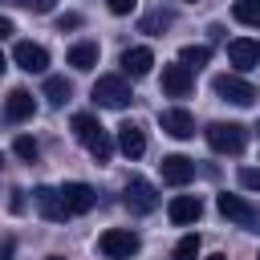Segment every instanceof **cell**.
Masks as SVG:
<instances>
[{"label":"cell","mask_w":260,"mask_h":260,"mask_svg":"<svg viewBox=\"0 0 260 260\" xmlns=\"http://www.w3.org/2000/svg\"><path fill=\"white\" fill-rule=\"evenodd\" d=\"M203 134H207V146H211L215 154H240L244 142H248V134H244L240 122H211Z\"/></svg>","instance_id":"6da1fadb"},{"label":"cell","mask_w":260,"mask_h":260,"mask_svg":"<svg viewBox=\"0 0 260 260\" xmlns=\"http://www.w3.org/2000/svg\"><path fill=\"white\" fill-rule=\"evenodd\" d=\"M89 98H93L98 106H106V110H122V106H130V85H126V77L106 73V77H98V81H93Z\"/></svg>","instance_id":"7a4b0ae2"},{"label":"cell","mask_w":260,"mask_h":260,"mask_svg":"<svg viewBox=\"0 0 260 260\" xmlns=\"http://www.w3.org/2000/svg\"><path fill=\"white\" fill-rule=\"evenodd\" d=\"M98 248H102V256H110V260H130V256L138 252V236H134L130 228H110V232H102Z\"/></svg>","instance_id":"3957f363"},{"label":"cell","mask_w":260,"mask_h":260,"mask_svg":"<svg viewBox=\"0 0 260 260\" xmlns=\"http://www.w3.org/2000/svg\"><path fill=\"white\" fill-rule=\"evenodd\" d=\"M215 93H219L223 102H232V106H252V102H256V85L244 81L240 73H219V77H215Z\"/></svg>","instance_id":"277c9868"},{"label":"cell","mask_w":260,"mask_h":260,"mask_svg":"<svg viewBox=\"0 0 260 260\" xmlns=\"http://www.w3.org/2000/svg\"><path fill=\"white\" fill-rule=\"evenodd\" d=\"M215 207H219L232 223H240V228H260V207H252V203L240 199V195H228V191H223V195L215 199Z\"/></svg>","instance_id":"5b68a950"},{"label":"cell","mask_w":260,"mask_h":260,"mask_svg":"<svg viewBox=\"0 0 260 260\" xmlns=\"http://www.w3.org/2000/svg\"><path fill=\"white\" fill-rule=\"evenodd\" d=\"M32 199H37V211H41L49 223H65V219L73 215V211H69V203L61 199V191H57V187H37V191H32Z\"/></svg>","instance_id":"8992f818"},{"label":"cell","mask_w":260,"mask_h":260,"mask_svg":"<svg viewBox=\"0 0 260 260\" xmlns=\"http://www.w3.org/2000/svg\"><path fill=\"white\" fill-rule=\"evenodd\" d=\"M126 207H130L134 215H150V211L158 207V195H154V187H150L146 179H138V175H134V179L126 183Z\"/></svg>","instance_id":"52a82bcc"},{"label":"cell","mask_w":260,"mask_h":260,"mask_svg":"<svg viewBox=\"0 0 260 260\" xmlns=\"http://www.w3.org/2000/svg\"><path fill=\"white\" fill-rule=\"evenodd\" d=\"M195 89V73L179 61V65H162V93L167 98H187Z\"/></svg>","instance_id":"ba28073f"},{"label":"cell","mask_w":260,"mask_h":260,"mask_svg":"<svg viewBox=\"0 0 260 260\" xmlns=\"http://www.w3.org/2000/svg\"><path fill=\"white\" fill-rule=\"evenodd\" d=\"M158 171H162V183L187 187V183L195 179V158H187V154H167V158L158 162Z\"/></svg>","instance_id":"9c48e42d"},{"label":"cell","mask_w":260,"mask_h":260,"mask_svg":"<svg viewBox=\"0 0 260 260\" xmlns=\"http://www.w3.org/2000/svg\"><path fill=\"white\" fill-rule=\"evenodd\" d=\"M228 61L240 69V73H248V69H256L260 65V41H252V37H240V41H228Z\"/></svg>","instance_id":"30bf717a"},{"label":"cell","mask_w":260,"mask_h":260,"mask_svg":"<svg viewBox=\"0 0 260 260\" xmlns=\"http://www.w3.org/2000/svg\"><path fill=\"white\" fill-rule=\"evenodd\" d=\"M12 61H16L24 73H45V69H49V53H45L41 45H32V41H16Z\"/></svg>","instance_id":"8fae6325"},{"label":"cell","mask_w":260,"mask_h":260,"mask_svg":"<svg viewBox=\"0 0 260 260\" xmlns=\"http://www.w3.org/2000/svg\"><path fill=\"white\" fill-rule=\"evenodd\" d=\"M118 150H122L126 158H142V154H146V134H142V126L122 122V126H118Z\"/></svg>","instance_id":"7c38bea8"},{"label":"cell","mask_w":260,"mask_h":260,"mask_svg":"<svg viewBox=\"0 0 260 260\" xmlns=\"http://www.w3.org/2000/svg\"><path fill=\"white\" fill-rule=\"evenodd\" d=\"M167 215H171V223L187 228V223H195V219L203 215V203H199L195 195H175V199H171V207H167Z\"/></svg>","instance_id":"4fadbf2b"},{"label":"cell","mask_w":260,"mask_h":260,"mask_svg":"<svg viewBox=\"0 0 260 260\" xmlns=\"http://www.w3.org/2000/svg\"><path fill=\"white\" fill-rule=\"evenodd\" d=\"M150 65H154V53H150L146 45H134V49L122 53V73H126V77H146Z\"/></svg>","instance_id":"5bb4252c"},{"label":"cell","mask_w":260,"mask_h":260,"mask_svg":"<svg viewBox=\"0 0 260 260\" xmlns=\"http://www.w3.org/2000/svg\"><path fill=\"white\" fill-rule=\"evenodd\" d=\"M158 126L171 134V138H191L195 134V118L187 110H162L158 114Z\"/></svg>","instance_id":"9a60e30c"},{"label":"cell","mask_w":260,"mask_h":260,"mask_svg":"<svg viewBox=\"0 0 260 260\" xmlns=\"http://www.w3.org/2000/svg\"><path fill=\"white\" fill-rule=\"evenodd\" d=\"M4 114H8V122H28V118L37 114L32 93H28V89H12V93H8V102H4Z\"/></svg>","instance_id":"2e32d148"},{"label":"cell","mask_w":260,"mask_h":260,"mask_svg":"<svg viewBox=\"0 0 260 260\" xmlns=\"http://www.w3.org/2000/svg\"><path fill=\"white\" fill-rule=\"evenodd\" d=\"M61 199L69 203V211H89V207L98 203V191L85 187V183H65V187H61Z\"/></svg>","instance_id":"e0dca14e"},{"label":"cell","mask_w":260,"mask_h":260,"mask_svg":"<svg viewBox=\"0 0 260 260\" xmlns=\"http://www.w3.org/2000/svg\"><path fill=\"white\" fill-rule=\"evenodd\" d=\"M73 69H81V73H89L93 65H98V45L93 41H81V45H73L69 49V57H65Z\"/></svg>","instance_id":"ac0fdd59"},{"label":"cell","mask_w":260,"mask_h":260,"mask_svg":"<svg viewBox=\"0 0 260 260\" xmlns=\"http://www.w3.org/2000/svg\"><path fill=\"white\" fill-rule=\"evenodd\" d=\"M73 134H77V142L89 146V142H93L98 134H106V130H102V122H98L93 114H77V118H73Z\"/></svg>","instance_id":"d6986e66"},{"label":"cell","mask_w":260,"mask_h":260,"mask_svg":"<svg viewBox=\"0 0 260 260\" xmlns=\"http://www.w3.org/2000/svg\"><path fill=\"white\" fill-rule=\"evenodd\" d=\"M45 98H49L53 106H65V102L73 98V85H69L65 77H45Z\"/></svg>","instance_id":"ffe728a7"},{"label":"cell","mask_w":260,"mask_h":260,"mask_svg":"<svg viewBox=\"0 0 260 260\" xmlns=\"http://www.w3.org/2000/svg\"><path fill=\"white\" fill-rule=\"evenodd\" d=\"M232 16H236L240 24H256V28H260V0H236V4H232Z\"/></svg>","instance_id":"44dd1931"},{"label":"cell","mask_w":260,"mask_h":260,"mask_svg":"<svg viewBox=\"0 0 260 260\" xmlns=\"http://www.w3.org/2000/svg\"><path fill=\"white\" fill-rule=\"evenodd\" d=\"M207 57H211V49H207V45H187V49L179 53V61H183L191 73H195L199 65H207Z\"/></svg>","instance_id":"7402d4cb"},{"label":"cell","mask_w":260,"mask_h":260,"mask_svg":"<svg viewBox=\"0 0 260 260\" xmlns=\"http://www.w3.org/2000/svg\"><path fill=\"white\" fill-rule=\"evenodd\" d=\"M171 260H199V236H183L171 252Z\"/></svg>","instance_id":"603a6c76"},{"label":"cell","mask_w":260,"mask_h":260,"mask_svg":"<svg viewBox=\"0 0 260 260\" xmlns=\"http://www.w3.org/2000/svg\"><path fill=\"white\" fill-rule=\"evenodd\" d=\"M167 24H171V12L154 8V12H146V16H142V24H138V28H142V32H162Z\"/></svg>","instance_id":"cb8c5ba5"},{"label":"cell","mask_w":260,"mask_h":260,"mask_svg":"<svg viewBox=\"0 0 260 260\" xmlns=\"http://www.w3.org/2000/svg\"><path fill=\"white\" fill-rule=\"evenodd\" d=\"M89 154H93V162H110V154H114V142H110V134H98V138L89 142Z\"/></svg>","instance_id":"d4e9b609"},{"label":"cell","mask_w":260,"mask_h":260,"mask_svg":"<svg viewBox=\"0 0 260 260\" xmlns=\"http://www.w3.org/2000/svg\"><path fill=\"white\" fill-rule=\"evenodd\" d=\"M12 150H16V154H20L24 162H37V154H41V146H37V142H32L28 134H20V138L12 142Z\"/></svg>","instance_id":"484cf974"},{"label":"cell","mask_w":260,"mask_h":260,"mask_svg":"<svg viewBox=\"0 0 260 260\" xmlns=\"http://www.w3.org/2000/svg\"><path fill=\"white\" fill-rule=\"evenodd\" d=\"M240 187H248V191L260 195V171L256 167H240Z\"/></svg>","instance_id":"4316f807"},{"label":"cell","mask_w":260,"mask_h":260,"mask_svg":"<svg viewBox=\"0 0 260 260\" xmlns=\"http://www.w3.org/2000/svg\"><path fill=\"white\" fill-rule=\"evenodd\" d=\"M134 4H138V0H106V8H110L114 16H126V12H134Z\"/></svg>","instance_id":"83f0119b"},{"label":"cell","mask_w":260,"mask_h":260,"mask_svg":"<svg viewBox=\"0 0 260 260\" xmlns=\"http://www.w3.org/2000/svg\"><path fill=\"white\" fill-rule=\"evenodd\" d=\"M77 24H81V16H77V12H65V16H57V28H61V32H65V28H77Z\"/></svg>","instance_id":"f1b7e54d"},{"label":"cell","mask_w":260,"mask_h":260,"mask_svg":"<svg viewBox=\"0 0 260 260\" xmlns=\"http://www.w3.org/2000/svg\"><path fill=\"white\" fill-rule=\"evenodd\" d=\"M4 37H12V20H8V16H0V41H4Z\"/></svg>","instance_id":"f546056e"},{"label":"cell","mask_w":260,"mask_h":260,"mask_svg":"<svg viewBox=\"0 0 260 260\" xmlns=\"http://www.w3.org/2000/svg\"><path fill=\"white\" fill-rule=\"evenodd\" d=\"M12 256V240H0V260H8Z\"/></svg>","instance_id":"4dcf8cb0"},{"label":"cell","mask_w":260,"mask_h":260,"mask_svg":"<svg viewBox=\"0 0 260 260\" xmlns=\"http://www.w3.org/2000/svg\"><path fill=\"white\" fill-rule=\"evenodd\" d=\"M4 4H24V8H37V0H4Z\"/></svg>","instance_id":"1f68e13d"},{"label":"cell","mask_w":260,"mask_h":260,"mask_svg":"<svg viewBox=\"0 0 260 260\" xmlns=\"http://www.w3.org/2000/svg\"><path fill=\"white\" fill-rule=\"evenodd\" d=\"M4 69H8V61H4V53H0V73H4Z\"/></svg>","instance_id":"d6a6232c"},{"label":"cell","mask_w":260,"mask_h":260,"mask_svg":"<svg viewBox=\"0 0 260 260\" xmlns=\"http://www.w3.org/2000/svg\"><path fill=\"white\" fill-rule=\"evenodd\" d=\"M207 260H228V256H219V252H215V256H207Z\"/></svg>","instance_id":"836d02e7"},{"label":"cell","mask_w":260,"mask_h":260,"mask_svg":"<svg viewBox=\"0 0 260 260\" xmlns=\"http://www.w3.org/2000/svg\"><path fill=\"white\" fill-rule=\"evenodd\" d=\"M49 260H61V256H49Z\"/></svg>","instance_id":"e575fe53"},{"label":"cell","mask_w":260,"mask_h":260,"mask_svg":"<svg viewBox=\"0 0 260 260\" xmlns=\"http://www.w3.org/2000/svg\"><path fill=\"white\" fill-rule=\"evenodd\" d=\"M0 162H4V158H0Z\"/></svg>","instance_id":"d590c367"},{"label":"cell","mask_w":260,"mask_h":260,"mask_svg":"<svg viewBox=\"0 0 260 260\" xmlns=\"http://www.w3.org/2000/svg\"><path fill=\"white\" fill-rule=\"evenodd\" d=\"M191 4H195V0H191Z\"/></svg>","instance_id":"8d00e7d4"}]
</instances>
